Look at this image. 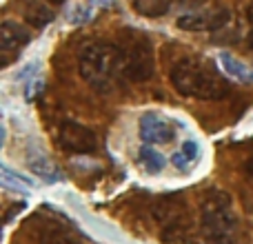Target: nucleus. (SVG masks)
Here are the masks:
<instances>
[{"mask_svg": "<svg viewBox=\"0 0 253 244\" xmlns=\"http://www.w3.org/2000/svg\"><path fill=\"white\" fill-rule=\"evenodd\" d=\"M171 87L184 98L220 100L229 93V82L207 58H182L171 67Z\"/></svg>", "mask_w": 253, "mask_h": 244, "instance_id": "f257e3e1", "label": "nucleus"}, {"mask_svg": "<svg viewBox=\"0 0 253 244\" xmlns=\"http://www.w3.org/2000/svg\"><path fill=\"white\" fill-rule=\"evenodd\" d=\"M200 238L205 244H233L238 238V215L224 191H209L200 206Z\"/></svg>", "mask_w": 253, "mask_h": 244, "instance_id": "f03ea898", "label": "nucleus"}, {"mask_svg": "<svg viewBox=\"0 0 253 244\" xmlns=\"http://www.w3.org/2000/svg\"><path fill=\"white\" fill-rule=\"evenodd\" d=\"M80 76L98 91H109L114 87L116 74H123L120 65V51L118 44L109 42H91L80 51L78 58Z\"/></svg>", "mask_w": 253, "mask_h": 244, "instance_id": "7ed1b4c3", "label": "nucleus"}, {"mask_svg": "<svg viewBox=\"0 0 253 244\" xmlns=\"http://www.w3.org/2000/svg\"><path fill=\"white\" fill-rule=\"evenodd\" d=\"M123 76L131 82H147L156 69V56H153L151 40L138 31H125L118 44Z\"/></svg>", "mask_w": 253, "mask_h": 244, "instance_id": "20e7f679", "label": "nucleus"}, {"mask_svg": "<svg viewBox=\"0 0 253 244\" xmlns=\"http://www.w3.org/2000/svg\"><path fill=\"white\" fill-rule=\"evenodd\" d=\"M151 215L167 242H182L189 236V211L180 196H165L156 200Z\"/></svg>", "mask_w": 253, "mask_h": 244, "instance_id": "39448f33", "label": "nucleus"}, {"mask_svg": "<svg viewBox=\"0 0 253 244\" xmlns=\"http://www.w3.org/2000/svg\"><path fill=\"white\" fill-rule=\"evenodd\" d=\"M58 144L69 153L87 156V153L96 151L98 138L89 126L80 124V122H74V120H65L58 126Z\"/></svg>", "mask_w": 253, "mask_h": 244, "instance_id": "423d86ee", "label": "nucleus"}, {"mask_svg": "<svg viewBox=\"0 0 253 244\" xmlns=\"http://www.w3.org/2000/svg\"><path fill=\"white\" fill-rule=\"evenodd\" d=\"M31 34L25 29L22 25L13 20H4L2 27H0V60H2V67H9L20 51L29 44Z\"/></svg>", "mask_w": 253, "mask_h": 244, "instance_id": "0eeeda50", "label": "nucleus"}, {"mask_svg": "<svg viewBox=\"0 0 253 244\" xmlns=\"http://www.w3.org/2000/svg\"><path fill=\"white\" fill-rule=\"evenodd\" d=\"M231 20V11L224 7H215V9H205V11H193L187 16L178 18V29L182 31H213L224 27Z\"/></svg>", "mask_w": 253, "mask_h": 244, "instance_id": "6e6552de", "label": "nucleus"}, {"mask_svg": "<svg viewBox=\"0 0 253 244\" xmlns=\"http://www.w3.org/2000/svg\"><path fill=\"white\" fill-rule=\"evenodd\" d=\"M140 138L147 144H167L175 138V124L160 114H144L140 118Z\"/></svg>", "mask_w": 253, "mask_h": 244, "instance_id": "1a4fd4ad", "label": "nucleus"}, {"mask_svg": "<svg viewBox=\"0 0 253 244\" xmlns=\"http://www.w3.org/2000/svg\"><path fill=\"white\" fill-rule=\"evenodd\" d=\"M220 65H222L224 74L229 76V78L238 80V82H245V84H251L253 82V69H249L247 65H242L238 58H233L229 51H220L218 56Z\"/></svg>", "mask_w": 253, "mask_h": 244, "instance_id": "9d476101", "label": "nucleus"}, {"mask_svg": "<svg viewBox=\"0 0 253 244\" xmlns=\"http://www.w3.org/2000/svg\"><path fill=\"white\" fill-rule=\"evenodd\" d=\"M173 0H133V9L144 18H160L171 9Z\"/></svg>", "mask_w": 253, "mask_h": 244, "instance_id": "9b49d317", "label": "nucleus"}, {"mask_svg": "<svg viewBox=\"0 0 253 244\" xmlns=\"http://www.w3.org/2000/svg\"><path fill=\"white\" fill-rule=\"evenodd\" d=\"M53 9L51 7H47L44 2H31L29 7H27V11H25V20L29 22V25H34V27H44V25H49V22L53 20Z\"/></svg>", "mask_w": 253, "mask_h": 244, "instance_id": "f8f14e48", "label": "nucleus"}, {"mask_svg": "<svg viewBox=\"0 0 253 244\" xmlns=\"http://www.w3.org/2000/svg\"><path fill=\"white\" fill-rule=\"evenodd\" d=\"M29 164H31V171H34L36 175H40V178H44V180H58V178H60V173L53 169L51 160H49L47 156L36 153V158L34 156L29 158Z\"/></svg>", "mask_w": 253, "mask_h": 244, "instance_id": "ddd939ff", "label": "nucleus"}, {"mask_svg": "<svg viewBox=\"0 0 253 244\" xmlns=\"http://www.w3.org/2000/svg\"><path fill=\"white\" fill-rule=\"evenodd\" d=\"M138 158H140V162L147 166V171H151V173H160L162 166H165V158H162L160 153H158L156 149H151V147L140 149Z\"/></svg>", "mask_w": 253, "mask_h": 244, "instance_id": "4468645a", "label": "nucleus"}, {"mask_svg": "<svg viewBox=\"0 0 253 244\" xmlns=\"http://www.w3.org/2000/svg\"><path fill=\"white\" fill-rule=\"evenodd\" d=\"M38 244H78V240L62 229H44L38 238Z\"/></svg>", "mask_w": 253, "mask_h": 244, "instance_id": "2eb2a0df", "label": "nucleus"}, {"mask_svg": "<svg viewBox=\"0 0 253 244\" xmlns=\"http://www.w3.org/2000/svg\"><path fill=\"white\" fill-rule=\"evenodd\" d=\"M196 156H198V144L193 142V140H187V142L178 149V153H173V158H171V160H173L175 166H184L187 162L196 160Z\"/></svg>", "mask_w": 253, "mask_h": 244, "instance_id": "dca6fc26", "label": "nucleus"}, {"mask_svg": "<svg viewBox=\"0 0 253 244\" xmlns=\"http://www.w3.org/2000/svg\"><path fill=\"white\" fill-rule=\"evenodd\" d=\"M22 209H25V202H20V204H13L11 209H9L7 213H4V224H9V222H11V218H13V215H16V213H20Z\"/></svg>", "mask_w": 253, "mask_h": 244, "instance_id": "f3484780", "label": "nucleus"}, {"mask_svg": "<svg viewBox=\"0 0 253 244\" xmlns=\"http://www.w3.org/2000/svg\"><path fill=\"white\" fill-rule=\"evenodd\" d=\"M247 175H249V178L253 180V160L247 162Z\"/></svg>", "mask_w": 253, "mask_h": 244, "instance_id": "a211bd4d", "label": "nucleus"}, {"mask_svg": "<svg viewBox=\"0 0 253 244\" xmlns=\"http://www.w3.org/2000/svg\"><path fill=\"white\" fill-rule=\"evenodd\" d=\"M93 4H100V7H107V4H111L114 0H91Z\"/></svg>", "mask_w": 253, "mask_h": 244, "instance_id": "6ab92c4d", "label": "nucleus"}, {"mask_svg": "<svg viewBox=\"0 0 253 244\" xmlns=\"http://www.w3.org/2000/svg\"><path fill=\"white\" fill-rule=\"evenodd\" d=\"M49 2H53V4H60V2H65V0H49Z\"/></svg>", "mask_w": 253, "mask_h": 244, "instance_id": "aec40b11", "label": "nucleus"}, {"mask_svg": "<svg viewBox=\"0 0 253 244\" xmlns=\"http://www.w3.org/2000/svg\"><path fill=\"white\" fill-rule=\"evenodd\" d=\"M249 42H251V49H253V31H251V38H249Z\"/></svg>", "mask_w": 253, "mask_h": 244, "instance_id": "412c9836", "label": "nucleus"}]
</instances>
